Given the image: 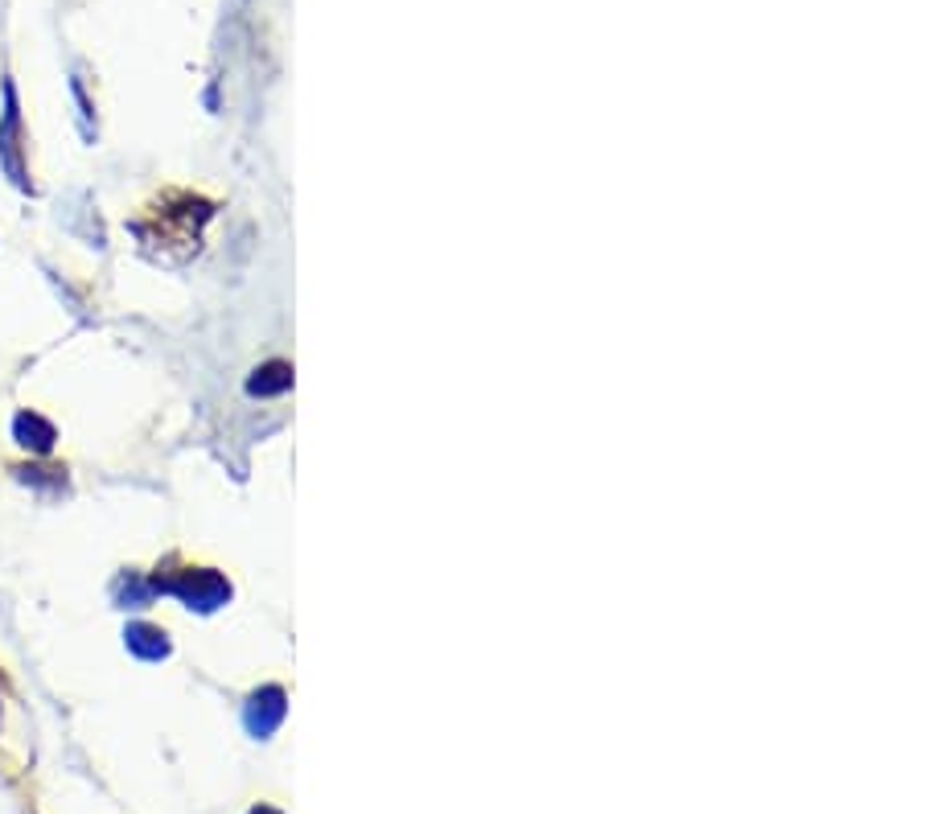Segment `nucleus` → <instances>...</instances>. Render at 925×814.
Here are the masks:
<instances>
[{
    "mask_svg": "<svg viewBox=\"0 0 925 814\" xmlns=\"http://www.w3.org/2000/svg\"><path fill=\"white\" fill-rule=\"evenodd\" d=\"M169 593H177L189 609H215L222 596L231 593L215 572H182V580L169 584Z\"/></svg>",
    "mask_w": 925,
    "mask_h": 814,
    "instance_id": "1",
    "label": "nucleus"
},
{
    "mask_svg": "<svg viewBox=\"0 0 925 814\" xmlns=\"http://www.w3.org/2000/svg\"><path fill=\"white\" fill-rule=\"evenodd\" d=\"M280 716H285V691H280V687H268V691L252 696V703H247V729H252L255 736H268V732L280 724Z\"/></svg>",
    "mask_w": 925,
    "mask_h": 814,
    "instance_id": "2",
    "label": "nucleus"
},
{
    "mask_svg": "<svg viewBox=\"0 0 925 814\" xmlns=\"http://www.w3.org/2000/svg\"><path fill=\"white\" fill-rule=\"evenodd\" d=\"M13 437H18L25 449H34V453H50L54 444V428L37 416V411H21L18 420H13Z\"/></svg>",
    "mask_w": 925,
    "mask_h": 814,
    "instance_id": "3",
    "label": "nucleus"
},
{
    "mask_svg": "<svg viewBox=\"0 0 925 814\" xmlns=\"http://www.w3.org/2000/svg\"><path fill=\"white\" fill-rule=\"evenodd\" d=\"M128 650H132V654H140V659H165L169 642H165V633H161V629L128 626Z\"/></svg>",
    "mask_w": 925,
    "mask_h": 814,
    "instance_id": "4",
    "label": "nucleus"
},
{
    "mask_svg": "<svg viewBox=\"0 0 925 814\" xmlns=\"http://www.w3.org/2000/svg\"><path fill=\"white\" fill-rule=\"evenodd\" d=\"M252 814H276V811H268V806H259V811H252Z\"/></svg>",
    "mask_w": 925,
    "mask_h": 814,
    "instance_id": "5",
    "label": "nucleus"
}]
</instances>
